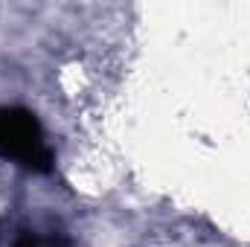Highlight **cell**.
Instances as JSON below:
<instances>
[{
    "instance_id": "obj_1",
    "label": "cell",
    "mask_w": 250,
    "mask_h": 247,
    "mask_svg": "<svg viewBox=\"0 0 250 247\" xmlns=\"http://www.w3.org/2000/svg\"><path fill=\"white\" fill-rule=\"evenodd\" d=\"M0 157L15 160L18 166L29 172H50L53 169V151L47 145L44 128L38 117L18 105L0 108Z\"/></svg>"
},
{
    "instance_id": "obj_2",
    "label": "cell",
    "mask_w": 250,
    "mask_h": 247,
    "mask_svg": "<svg viewBox=\"0 0 250 247\" xmlns=\"http://www.w3.org/2000/svg\"><path fill=\"white\" fill-rule=\"evenodd\" d=\"M12 247H70V242H67L64 236H59V233L44 236V233H38V230H21V233L15 236Z\"/></svg>"
}]
</instances>
